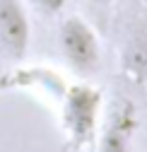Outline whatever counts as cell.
I'll return each instance as SVG.
<instances>
[{"label": "cell", "mask_w": 147, "mask_h": 152, "mask_svg": "<svg viewBox=\"0 0 147 152\" xmlns=\"http://www.w3.org/2000/svg\"><path fill=\"white\" fill-rule=\"evenodd\" d=\"M138 126L140 118L135 104L128 97H116L111 102V109L101 118L92 152H133Z\"/></svg>", "instance_id": "277c9868"}, {"label": "cell", "mask_w": 147, "mask_h": 152, "mask_svg": "<svg viewBox=\"0 0 147 152\" xmlns=\"http://www.w3.org/2000/svg\"><path fill=\"white\" fill-rule=\"evenodd\" d=\"M31 44V20L24 0H0V63L20 65Z\"/></svg>", "instance_id": "5b68a950"}, {"label": "cell", "mask_w": 147, "mask_h": 152, "mask_svg": "<svg viewBox=\"0 0 147 152\" xmlns=\"http://www.w3.org/2000/svg\"><path fill=\"white\" fill-rule=\"evenodd\" d=\"M104 92L89 82L68 85L60 97V130L68 152H92L101 126Z\"/></svg>", "instance_id": "6da1fadb"}, {"label": "cell", "mask_w": 147, "mask_h": 152, "mask_svg": "<svg viewBox=\"0 0 147 152\" xmlns=\"http://www.w3.org/2000/svg\"><path fill=\"white\" fill-rule=\"evenodd\" d=\"M58 51L63 56V63L77 77H92L101 68V39L92 22H87L82 15H65L60 20Z\"/></svg>", "instance_id": "3957f363"}, {"label": "cell", "mask_w": 147, "mask_h": 152, "mask_svg": "<svg viewBox=\"0 0 147 152\" xmlns=\"http://www.w3.org/2000/svg\"><path fill=\"white\" fill-rule=\"evenodd\" d=\"M114 3H116V0H87V5L94 10V12H106V10H111Z\"/></svg>", "instance_id": "52a82bcc"}, {"label": "cell", "mask_w": 147, "mask_h": 152, "mask_svg": "<svg viewBox=\"0 0 147 152\" xmlns=\"http://www.w3.org/2000/svg\"><path fill=\"white\" fill-rule=\"evenodd\" d=\"M145 3H147V0H145Z\"/></svg>", "instance_id": "ba28073f"}, {"label": "cell", "mask_w": 147, "mask_h": 152, "mask_svg": "<svg viewBox=\"0 0 147 152\" xmlns=\"http://www.w3.org/2000/svg\"><path fill=\"white\" fill-rule=\"evenodd\" d=\"M24 3H27L29 10L39 12L44 17H56V15H60L65 10L68 0H24Z\"/></svg>", "instance_id": "8992f818"}, {"label": "cell", "mask_w": 147, "mask_h": 152, "mask_svg": "<svg viewBox=\"0 0 147 152\" xmlns=\"http://www.w3.org/2000/svg\"><path fill=\"white\" fill-rule=\"evenodd\" d=\"M114 34L121 70L147 89V3L116 0Z\"/></svg>", "instance_id": "7a4b0ae2"}]
</instances>
